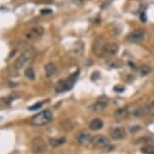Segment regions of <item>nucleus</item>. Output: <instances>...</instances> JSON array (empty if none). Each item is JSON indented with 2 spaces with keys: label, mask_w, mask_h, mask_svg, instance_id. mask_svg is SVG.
Segmentation results:
<instances>
[{
  "label": "nucleus",
  "mask_w": 154,
  "mask_h": 154,
  "mask_svg": "<svg viewBox=\"0 0 154 154\" xmlns=\"http://www.w3.org/2000/svg\"><path fill=\"white\" fill-rule=\"evenodd\" d=\"M52 112L49 110L41 111V112L38 113L36 115L31 117L30 119V124L33 126H42L46 124L49 123L52 120Z\"/></svg>",
  "instance_id": "1"
},
{
  "label": "nucleus",
  "mask_w": 154,
  "mask_h": 154,
  "mask_svg": "<svg viewBox=\"0 0 154 154\" xmlns=\"http://www.w3.org/2000/svg\"><path fill=\"white\" fill-rule=\"evenodd\" d=\"M110 136L113 140H121L125 137V130L120 127L114 128L110 133Z\"/></svg>",
  "instance_id": "11"
},
{
  "label": "nucleus",
  "mask_w": 154,
  "mask_h": 154,
  "mask_svg": "<svg viewBox=\"0 0 154 154\" xmlns=\"http://www.w3.org/2000/svg\"><path fill=\"white\" fill-rule=\"evenodd\" d=\"M141 152L144 154H154V147L152 146H144L141 148Z\"/></svg>",
  "instance_id": "19"
},
{
  "label": "nucleus",
  "mask_w": 154,
  "mask_h": 154,
  "mask_svg": "<svg viewBox=\"0 0 154 154\" xmlns=\"http://www.w3.org/2000/svg\"><path fill=\"white\" fill-rule=\"evenodd\" d=\"M109 142L110 140L105 135H96V136L92 137V143L99 147H105L106 145L109 144Z\"/></svg>",
  "instance_id": "9"
},
{
  "label": "nucleus",
  "mask_w": 154,
  "mask_h": 154,
  "mask_svg": "<svg viewBox=\"0 0 154 154\" xmlns=\"http://www.w3.org/2000/svg\"><path fill=\"white\" fill-rule=\"evenodd\" d=\"M129 111H128V108H120L118 109L117 111H115L114 113V116H115L116 119H123L128 115Z\"/></svg>",
  "instance_id": "14"
},
{
  "label": "nucleus",
  "mask_w": 154,
  "mask_h": 154,
  "mask_svg": "<svg viewBox=\"0 0 154 154\" xmlns=\"http://www.w3.org/2000/svg\"><path fill=\"white\" fill-rule=\"evenodd\" d=\"M41 1L46 2V3H50V2H52V0H41Z\"/></svg>",
  "instance_id": "23"
},
{
  "label": "nucleus",
  "mask_w": 154,
  "mask_h": 154,
  "mask_svg": "<svg viewBox=\"0 0 154 154\" xmlns=\"http://www.w3.org/2000/svg\"><path fill=\"white\" fill-rule=\"evenodd\" d=\"M46 148H47L46 143L41 137H36L32 140V143H31V151H32L34 154L43 153L44 151L46 150Z\"/></svg>",
  "instance_id": "4"
},
{
  "label": "nucleus",
  "mask_w": 154,
  "mask_h": 154,
  "mask_svg": "<svg viewBox=\"0 0 154 154\" xmlns=\"http://www.w3.org/2000/svg\"><path fill=\"white\" fill-rule=\"evenodd\" d=\"M103 126H104V122L101 119H93L89 124V128L92 131H98V130L102 129Z\"/></svg>",
  "instance_id": "13"
},
{
  "label": "nucleus",
  "mask_w": 154,
  "mask_h": 154,
  "mask_svg": "<svg viewBox=\"0 0 154 154\" xmlns=\"http://www.w3.org/2000/svg\"><path fill=\"white\" fill-rule=\"evenodd\" d=\"M43 33H44V28L42 26H34V27L29 28L26 31L25 38L29 39V41H32V39L41 38Z\"/></svg>",
  "instance_id": "6"
},
{
  "label": "nucleus",
  "mask_w": 154,
  "mask_h": 154,
  "mask_svg": "<svg viewBox=\"0 0 154 154\" xmlns=\"http://www.w3.org/2000/svg\"><path fill=\"white\" fill-rule=\"evenodd\" d=\"M76 140L80 144L86 145L92 142V137L91 135L87 133V132H80V133L76 135Z\"/></svg>",
  "instance_id": "10"
},
{
  "label": "nucleus",
  "mask_w": 154,
  "mask_h": 154,
  "mask_svg": "<svg viewBox=\"0 0 154 154\" xmlns=\"http://www.w3.org/2000/svg\"><path fill=\"white\" fill-rule=\"evenodd\" d=\"M41 12V14H50L52 11V9H42Z\"/></svg>",
  "instance_id": "21"
},
{
  "label": "nucleus",
  "mask_w": 154,
  "mask_h": 154,
  "mask_svg": "<svg viewBox=\"0 0 154 154\" xmlns=\"http://www.w3.org/2000/svg\"><path fill=\"white\" fill-rule=\"evenodd\" d=\"M141 19H143L142 21H143V22H145V21H146V17H145V13H142V14H141Z\"/></svg>",
  "instance_id": "22"
},
{
  "label": "nucleus",
  "mask_w": 154,
  "mask_h": 154,
  "mask_svg": "<svg viewBox=\"0 0 154 154\" xmlns=\"http://www.w3.org/2000/svg\"><path fill=\"white\" fill-rule=\"evenodd\" d=\"M145 109V113L146 114H150V115H154V100L148 103L147 105L144 106Z\"/></svg>",
  "instance_id": "18"
},
{
  "label": "nucleus",
  "mask_w": 154,
  "mask_h": 154,
  "mask_svg": "<svg viewBox=\"0 0 154 154\" xmlns=\"http://www.w3.org/2000/svg\"><path fill=\"white\" fill-rule=\"evenodd\" d=\"M42 106L41 103H38V104H35V105H33V106H31V107H29L28 109L30 111H33V110H36V109H39Z\"/></svg>",
  "instance_id": "20"
},
{
  "label": "nucleus",
  "mask_w": 154,
  "mask_h": 154,
  "mask_svg": "<svg viewBox=\"0 0 154 154\" xmlns=\"http://www.w3.org/2000/svg\"><path fill=\"white\" fill-rule=\"evenodd\" d=\"M34 55H35V50H34L32 47H29V49H25L24 52L19 55V57L15 60L14 63L15 70H20V69H22L29 60H32Z\"/></svg>",
  "instance_id": "2"
},
{
  "label": "nucleus",
  "mask_w": 154,
  "mask_h": 154,
  "mask_svg": "<svg viewBox=\"0 0 154 154\" xmlns=\"http://www.w3.org/2000/svg\"><path fill=\"white\" fill-rule=\"evenodd\" d=\"M145 34L144 29H135L128 34L127 41L130 42H141L144 41Z\"/></svg>",
  "instance_id": "5"
},
{
  "label": "nucleus",
  "mask_w": 154,
  "mask_h": 154,
  "mask_svg": "<svg viewBox=\"0 0 154 154\" xmlns=\"http://www.w3.org/2000/svg\"><path fill=\"white\" fill-rule=\"evenodd\" d=\"M119 50V46L115 42H107V43L103 44L102 52L106 55H115Z\"/></svg>",
  "instance_id": "7"
},
{
  "label": "nucleus",
  "mask_w": 154,
  "mask_h": 154,
  "mask_svg": "<svg viewBox=\"0 0 154 154\" xmlns=\"http://www.w3.org/2000/svg\"><path fill=\"white\" fill-rule=\"evenodd\" d=\"M24 76L26 79H28L29 81H33V80H35V74H34V71L32 68H27L25 69L24 71Z\"/></svg>",
  "instance_id": "15"
},
{
  "label": "nucleus",
  "mask_w": 154,
  "mask_h": 154,
  "mask_svg": "<svg viewBox=\"0 0 154 154\" xmlns=\"http://www.w3.org/2000/svg\"><path fill=\"white\" fill-rule=\"evenodd\" d=\"M108 105V101L105 99V98H102V99H99L98 101L94 103L92 106H90V111L95 113H100L102 111H104L106 108H107Z\"/></svg>",
  "instance_id": "8"
},
{
  "label": "nucleus",
  "mask_w": 154,
  "mask_h": 154,
  "mask_svg": "<svg viewBox=\"0 0 154 154\" xmlns=\"http://www.w3.org/2000/svg\"><path fill=\"white\" fill-rule=\"evenodd\" d=\"M77 76H78V73H76L75 75L71 76L70 78L67 80H63V81H60L58 83L55 85V91L57 93H63L65 91H68L73 88L74 84L76 83Z\"/></svg>",
  "instance_id": "3"
},
{
  "label": "nucleus",
  "mask_w": 154,
  "mask_h": 154,
  "mask_svg": "<svg viewBox=\"0 0 154 154\" xmlns=\"http://www.w3.org/2000/svg\"><path fill=\"white\" fill-rule=\"evenodd\" d=\"M57 71V66L54 63H49L44 66V75H46V78H52V76L55 75Z\"/></svg>",
  "instance_id": "12"
},
{
  "label": "nucleus",
  "mask_w": 154,
  "mask_h": 154,
  "mask_svg": "<svg viewBox=\"0 0 154 154\" xmlns=\"http://www.w3.org/2000/svg\"><path fill=\"white\" fill-rule=\"evenodd\" d=\"M150 73H151V67H149V66L142 65L141 67H140V75L142 77L148 76Z\"/></svg>",
  "instance_id": "17"
},
{
  "label": "nucleus",
  "mask_w": 154,
  "mask_h": 154,
  "mask_svg": "<svg viewBox=\"0 0 154 154\" xmlns=\"http://www.w3.org/2000/svg\"><path fill=\"white\" fill-rule=\"evenodd\" d=\"M65 141H66L65 138H52V139H49V143L54 147H57V146L63 145Z\"/></svg>",
  "instance_id": "16"
}]
</instances>
